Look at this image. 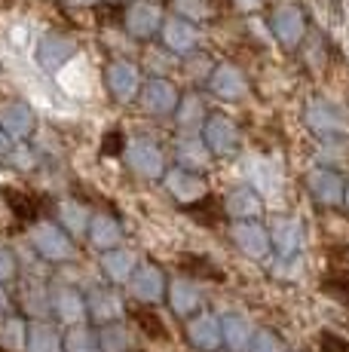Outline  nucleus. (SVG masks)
I'll return each mask as SVG.
<instances>
[{
  "label": "nucleus",
  "instance_id": "1",
  "mask_svg": "<svg viewBox=\"0 0 349 352\" xmlns=\"http://www.w3.org/2000/svg\"><path fill=\"white\" fill-rule=\"evenodd\" d=\"M28 242L43 261L65 263L74 257V239L58 224H52V221H37L28 233Z\"/></svg>",
  "mask_w": 349,
  "mask_h": 352
},
{
  "label": "nucleus",
  "instance_id": "2",
  "mask_svg": "<svg viewBox=\"0 0 349 352\" xmlns=\"http://www.w3.org/2000/svg\"><path fill=\"white\" fill-rule=\"evenodd\" d=\"M77 58V40L68 37L62 31H49L37 40L34 62L43 74H58L62 67H68Z\"/></svg>",
  "mask_w": 349,
  "mask_h": 352
},
{
  "label": "nucleus",
  "instance_id": "3",
  "mask_svg": "<svg viewBox=\"0 0 349 352\" xmlns=\"http://www.w3.org/2000/svg\"><path fill=\"white\" fill-rule=\"evenodd\" d=\"M0 129L10 141H25L34 135L37 129V113L28 101L19 98H3L0 101Z\"/></svg>",
  "mask_w": 349,
  "mask_h": 352
},
{
  "label": "nucleus",
  "instance_id": "4",
  "mask_svg": "<svg viewBox=\"0 0 349 352\" xmlns=\"http://www.w3.org/2000/svg\"><path fill=\"white\" fill-rule=\"evenodd\" d=\"M49 309H52V316H56L62 324H68V328L83 324L89 319V316H86V297L71 285H52L49 288Z\"/></svg>",
  "mask_w": 349,
  "mask_h": 352
},
{
  "label": "nucleus",
  "instance_id": "5",
  "mask_svg": "<svg viewBox=\"0 0 349 352\" xmlns=\"http://www.w3.org/2000/svg\"><path fill=\"white\" fill-rule=\"evenodd\" d=\"M123 313H126L123 300H120V294L111 288H92L89 297H86V316H89L95 324H102V328L104 324L120 322Z\"/></svg>",
  "mask_w": 349,
  "mask_h": 352
},
{
  "label": "nucleus",
  "instance_id": "6",
  "mask_svg": "<svg viewBox=\"0 0 349 352\" xmlns=\"http://www.w3.org/2000/svg\"><path fill=\"white\" fill-rule=\"evenodd\" d=\"M129 291H132V297L141 300V303L163 300L166 297V279H163V273H159V267H153V263L138 267L129 279Z\"/></svg>",
  "mask_w": 349,
  "mask_h": 352
},
{
  "label": "nucleus",
  "instance_id": "7",
  "mask_svg": "<svg viewBox=\"0 0 349 352\" xmlns=\"http://www.w3.org/2000/svg\"><path fill=\"white\" fill-rule=\"evenodd\" d=\"M107 89L117 101H132L138 96V71L129 62H111L104 71Z\"/></svg>",
  "mask_w": 349,
  "mask_h": 352
},
{
  "label": "nucleus",
  "instance_id": "8",
  "mask_svg": "<svg viewBox=\"0 0 349 352\" xmlns=\"http://www.w3.org/2000/svg\"><path fill=\"white\" fill-rule=\"evenodd\" d=\"M187 340L193 343L196 349H205V352H214L224 343V334H221V322L214 316L203 313L196 319L187 322Z\"/></svg>",
  "mask_w": 349,
  "mask_h": 352
},
{
  "label": "nucleus",
  "instance_id": "9",
  "mask_svg": "<svg viewBox=\"0 0 349 352\" xmlns=\"http://www.w3.org/2000/svg\"><path fill=\"white\" fill-rule=\"evenodd\" d=\"M56 83H58V89H62L65 96L86 98V96H89V89H92V83H89V65H86L83 58L77 56L68 67H62V71L56 74Z\"/></svg>",
  "mask_w": 349,
  "mask_h": 352
},
{
  "label": "nucleus",
  "instance_id": "10",
  "mask_svg": "<svg viewBox=\"0 0 349 352\" xmlns=\"http://www.w3.org/2000/svg\"><path fill=\"white\" fill-rule=\"evenodd\" d=\"M25 352H65V334L52 322H31Z\"/></svg>",
  "mask_w": 349,
  "mask_h": 352
},
{
  "label": "nucleus",
  "instance_id": "11",
  "mask_svg": "<svg viewBox=\"0 0 349 352\" xmlns=\"http://www.w3.org/2000/svg\"><path fill=\"white\" fill-rule=\"evenodd\" d=\"M56 214H58V227L65 230V233L71 236H83V233H89V221H92V214H89V208L83 206V202H77V199H62L58 202V208H56Z\"/></svg>",
  "mask_w": 349,
  "mask_h": 352
},
{
  "label": "nucleus",
  "instance_id": "12",
  "mask_svg": "<svg viewBox=\"0 0 349 352\" xmlns=\"http://www.w3.org/2000/svg\"><path fill=\"white\" fill-rule=\"evenodd\" d=\"M126 160H129V166L135 168L138 175H147V178H157V175L163 172V157H159V151L153 144H147V141H132V144L126 147Z\"/></svg>",
  "mask_w": 349,
  "mask_h": 352
},
{
  "label": "nucleus",
  "instance_id": "13",
  "mask_svg": "<svg viewBox=\"0 0 349 352\" xmlns=\"http://www.w3.org/2000/svg\"><path fill=\"white\" fill-rule=\"evenodd\" d=\"M89 242L98 248V252H113L120 248V239H123V230L111 218V214H92L89 221Z\"/></svg>",
  "mask_w": 349,
  "mask_h": 352
},
{
  "label": "nucleus",
  "instance_id": "14",
  "mask_svg": "<svg viewBox=\"0 0 349 352\" xmlns=\"http://www.w3.org/2000/svg\"><path fill=\"white\" fill-rule=\"evenodd\" d=\"M28 343V322L22 316H0V352H25Z\"/></svg>",
  "mask_w": 349,
  "mask_h": 352
},
{
  "label": "nucleus",
  "instance_id": "15",
  "mask_svg": "<svg viewBox=\"0 0 349 352\" xmlns=\"http://www.w3.org/2000/svg\"><path fill=\"white\" fill-rule=\"evenodd\" d=\"M135 270H138L135 254L126 252V248H113V252H104V257H102V273L111 282H129Z\"/></svg>",
  "mask_w": 349,
  "mask_h": 352
},
{
  "label": "nucleus",
  "instance_id": "16",
  "mask_svg": "<svg viewBox=\"0 0 349 352\" xmlns=\"http://www.w3.org/2000/svg\"><path fill=\"white\" fill-rule=\"evenodd\" d=\"M159 25V10L153 3H132L126 12V28L135 37H150Z\"/></svg>",
  "mask_w": 349,
  "mask_h": 352
},
{
  "label": "nucleus",
  "instance_id": "17",
  "mask_svg": "<svg viewBox=\"0 0 349 352\" xmlns=\"http://www.w3.org/2000/svg\"><path fill=\"white\" fill-rule=\"evenodd\" d=\"M22 307H25V313H28L34 322H46V316H52V309H49V288L40 285V282H28V285L22 288Z\"/></svg>",
  "mask_w": 349,
  "mask_h": 352
},
{
  "label": "nucleus",
  "instance_id": "18",
  "mask_svg": "<svg viewBox=\"0 0 349 352\" xmlns=\"http://www.w3.org/2000/svg\"><path fill=\"white\" fill-rule=\"evenodd\" d=\"M221 334H224V343L233 352L251 349V324H248L243 316H227V319L221 322Z\"/></svg>",
  "mask_w": 349,
  "mask_h": 352
},
{
  "label": "nucleus",
  "instance_id": "19",
  "mask_svg": "<svg viewBox=\"0 0 349 352\" xmlns=\"http://www.w3.org/2000/svg\"><path fill=\"white\" fill-rule=\"evenodd\" d=\"M132 346V334L126 324L113 322L98 328V352H129Z\"/></svg>",
  "mask_w": 349,
  "mask_h": 352
},
{
  "label": "nucleus",
  "instance_id": "20",
  "mask_svg": "<svg viewBox=\"0 0 349 352\" xmlns=\"http://www.w3.org/2000/svg\"><path fill=\"white\" fill-rule=\"evenodd\" d=\"M169 303H172V309L178 316H190L193 309L199 307V291L190 285V282H172L169 285Z\"/></svg>",
  "mask_w": 349,
  "mask_h": 352
},
{
  "label": "nucleus",
  "instance_id": "21",
  "mask_svg": "<svg viewBox=\"0 0 349 352\" xmlns=\"http://www.w3.org/2000/svg\"><path fill=\"white\" fill-rule=\"evenodd\" d=\"M144 104H147V111L166 113L174 104V89L166 83V80H153V83H147V89H144Z\"/></svg>",
  "mask_w": 349,
  "mask_h": 352
},
{
  "label": "nucleus",
  "instance_id": "22",
  "mask_svg": "<svg viewBox=\"0 0 349 352\" xmlns=\"http://www.w3.org/2000/svg\"><path fill=\"white\" fill-rule=\"evenodd\" d=\"M65 352H98V334L86 324H74L65 331Z\"/></svg>",
  "mask_w": 349,
  "mask_h": 352
},
{
  "label": "nucleus",
  "instance_id": "23",
  "mask_svg": "<svg viewBox=\"0 0 349 352\" xmlns=\"http://www.w3.org/2000/svg\"><path fill=\"white\" fill-rule=\"evenodd\" d=\"M3 160H6V166L19 168V172H31V168L37 166V153H34V147H28L25 141H12L10 153H6Z\"/></svg>",
  "mask_w": 349,
  "mask_h": 352
},
{
  "label": "nucleus",
  "instance_id": "24",
  "mask_svg": "<svg viewBox=\"0 0 349 352\" xmlns=\"http://www.w3.org/2000/svg\"><path fill=\"white\" fill-rule=\"evenodd\" d=\"M163 37H166V43H169L172 50H190L193 46V31L187 28L184 22H178V19H172V22L166 25Z\"/></svg>",
  "mask_w": 349,
  "mask_h": 352
},
{
  "label": "nucleus",
  "instance_id": "25",
  "mask_svg": "<svg viewBox=\"0 0 349 352\" xmlns=\"http://www.w3.org/2000/svg\"><path fill=\"white\" fill-rule=\"evenodd\" d=\"M169 190L178 196V199H196L199 196V190H203V187H199V181H193L190 175H184V172H172L169 175Z\"/></svg>",
  "mask_w": 349,
  "mask_h": 352
},
{
  "label": "nucleus",
  "instance_id": "26",
  "mask_svg": "<svg viewBox=\"0 0 349 352\" xmlns=\"http://www.w3.org/2000/svg\"><path fill=\"white\" fill-rule=\"evenodd\" d=\"M19 273V261H16V252L6 245H0V285L3 282H12Z\"/></svg>",
  "mask_w": 349,
  "mask_h": 352
},
{
  "label": "nucleus",
  "instance_id": "27",
  "mask_svg": "<svg viewBox=\"0 0 349 352\" xmlns=\"http://www.w3.org/2000/svg\"><path fill=\"white\" fill-rule=\"evenodd\" d=\"M6 202H10V206L16 208L19 218H34V202L25 199V196L19 193V190H10V193H6Z\"/></svg>",
  "mask_w": 349,
  "mask_h": 352
},
{
  "label": "nucleus",
  "instance_id": "28",
  "mask_svg": "<svg viewBox=\"0 0 349 352\" xmlns=\"http://www.w3.org/2000/svg\"><path fill=\"white\" fill-rule=\"evenodd\" d=\"M138 324H144L150 337H166V328H163V322H159V316H153V313H138Z\"/></svg>",
  "mask_w": 349,
  "mask_h": 352
},
{
  "label": "nucleus",
  "instance_id": "29",
  "mask_svg": "<svg viewBox=\"0 0 349 352\" xmlns=\"http://www.w3.org/2000/svg\"><path fill=\"white\" fill-rule=\"evenodd\" d=\"M322 352H349V340L337 334H322Z\"/></svg>",
  "mask_w": 349,
  "mask_h": 352
},
{
  "label": "nucleus",
  "instance_id": "30",
  "mask_svg": "<svg viewBox=\"0 0 349 352\" xmlns=\"http://www.w3.org/2000/svg\"><path fill=\"white\" fill-rule=\"evenodd\" d=\"M251 352H279V340L273 334H258L251 343Z\"/></svg>",
  "mask_w": 349,
  "mask_h": 352
},
{
  "label": "nucleus",
  "instance_id": "31",
  "mask_svg": "<svg viewBox=\"0 0 349 352\" xmlns=\"http://www.w3.org/2000/svg\"><path fill=\"white\" fill-rule=\"evenodd\" d=\"M120 147H123V135H120V132L104 135V144H102V151H104V153H117Z\"/></svg>",
  "mask_w": 349,
  "mask_h": 352
},
{
  "label": "nucleus",
  "instance_id": "32",
  "mask_svg": "<svg viewBox=\"0 0 349 352\" xmlns=\"http://www.w3.org/2000/svg\"><path fill=\"white\" fill-rule=\"evenodd\" d=\"M10 313V294H6V288L0 285V316Z\"/></svg>",
  "mask_w": 349,
  "mask_h": 352
},
{
  "label": "nucleus",
  "instance_id": "33",
  "mask_svg": "<svg viewBox=\"0 0 349 352\" xmlns=\"http://www.w3.org/2000/svg\"><path fill=\"white\" fill-rule=\"evenodd\" d=\"M10 147H12V141L6 138V135H3V129H0V160H3L6 153H10Z\"/></svg>",
  "mask_w": 349,
  "mask_h": 352
},
{
  "label": "nucleus",
  "instance_id": "34",
  "mask_svg": "<svg viewBox=\"0 0 349 352\" xmlns=\"http://www.w3.org/2000/svg\"><path fill=\"white\" fill-rule=\"evenodd\" d=\"M65 3H68V6H92L95 0H65Z\"/></svg>",
  "mask_w": 349,
  "mask_h": 352
}]
</instances>
